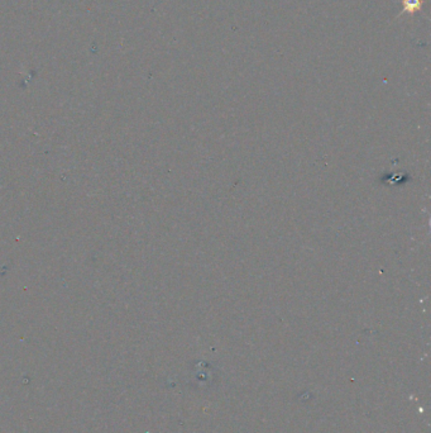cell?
I'll return each instance as SVG.
<instances>
[{"instance_id":"obj_1","label":"cell","mask_w":431,"mask_h":433,"mask_svg":"<svg viewBox=\"0 0 431 433\" xmlns=\"http://www.w3.org/2000/svg\"><path fill=\"white\" fill-rule=\"evenodd\" d=\"M403 10L405 12H416L421 5V0H402Z\"/></svg>"}]
</instances>
